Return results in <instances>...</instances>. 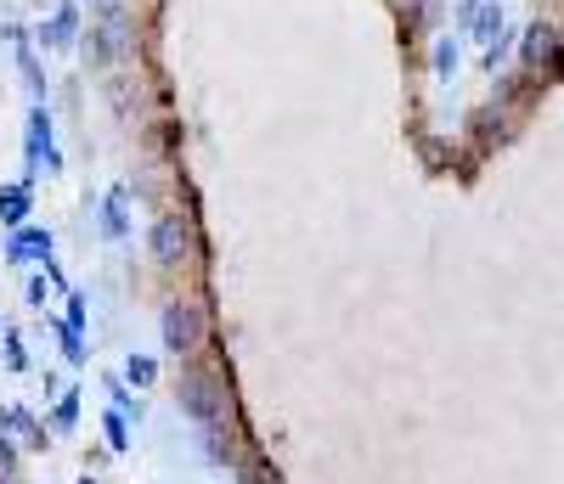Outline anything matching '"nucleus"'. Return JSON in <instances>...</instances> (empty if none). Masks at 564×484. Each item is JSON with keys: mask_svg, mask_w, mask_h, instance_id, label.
Returning a JSON list of instances; mask_svg holds the SVG:
<instances>
[{"mask_svg": "<svg viewBox=\"0 0 564 484\" xmlns=\"http://www.w3.org/2000/svg\"><path fill=\"white\" fill-rule=\"evenodd\" d=\"M45 287H52V282H45V276H34V282L23 287V294H29V305H45Z\"/></svg>", "mask_w": 564, "mask_h": 484, "instance_id": "obj_23", "label": "nucleus"}, {"mask_svg": "<svg viewBox=\"0 0 564 484\" xmlns=\"http://www.w3.org/2000/svg\"><path fill=\"white\" fill-rule=\"evenodd\" d=\"M238 473V484H276V473H271V462H260V457H249V462H238L231 468Z\"/></svg>", "mask_w": 564, "mask_h": 484, "instance_id": "obj_18", "label": "nucleus"}, {"mask_svg": "<svg viewBox=\"0 0 564 484\" xmlns=\"http://www.w3.org/2000/svg\"><path fill=\"white\" fill-rule=\"evenodd\" d=\"M468 23H475V34H480L486 45H497V40H502V7H497V0H480V7L468 12Z\"/></svg>", "mask_w": 564, "mask_h": 484, "instance_id": "obj_12", "label": "nucleus"}, {"mask_svg": "<svg viewBox=\"0 0 564 484\" xmlns=\"http://www.w3.org/2000/svg\"><path fill=\"white\" fill-rule=\"evenodd\" d=\"M124 52H130V18H124V7L113 0V7H97V29L85 34V57L97 63V68H113Z\"/></svg>", "mask_w": 564, "mask_h": 484, "instance_id": "obj_3", "label": "nucleus"}, {"mask_svg": "<svg viewBox=\"0 0 564 484\" xmlns=\"http://www.w3.org/2000/svg\"><path fill=\"white\" fill-rule=\"evenodd\" d=\"M198 440H204V457L215 468H238L243 462V446H238V433H231V422H204Z\"/></svg>", "mask_w": 564, "mask_h": 484, "instance_id": "obj_6", "label": "nucleus"}, {"mask_svg": "<svg viewBox=\"0 0 564 484\" xmlns=\"http://www.w3.org/2000/svg\"><path fill=\"white\" fill-rule=\"evenodd\" d=\"M520 63H525L531 74H542V68L553 74V68H558V29H553V23H531V29H525Z\"/></svg>", "mask_w": 564, "mask_h": 484, "instance_id": "obj_5", "label": "nucleus"}, {"mask_svg": "<svg viewBox=\"0 0 564 484\" xmlns=\"http://www.w3.org/2000/svg\"><path fill=\"white\" fill-rule=\"evenodd\" d=\"M153 377H159L153 355H130V361H124V383H135V389H148Z\"/></svg>", "mask_w": 564, "mask_h": 484, "instance_id": "obj_17", "label": "nucleus"}, {"mask_svg": "<svg viewBox=\"0 0 564 484\" xmlns=\"http://www.w3.org/2000/svg\"><path fill=\"white\" fill-rule=\"evenodd\" d=\"M435 74H441V79L457 74V40H441V45H435Z\"/></svg>", "mask_w": 564, "mask_h": 484, "instance_id": "obj_21", "label": "nucleus"}, {"mask_svg": "<svg viewBox=\"0 0 564 484\" xmlns=\"http://www.w3.org/2000/svg\"><path fill=\"white\" fill-rule=\"evenodd\" d=\"M124 204H130V191H124V186H113L108 198H102V209H97V215H102L108 242H124V237H130V215H124Z\"/></svg>", "mask_w": 564, "mask_h": 484, "instance_id": "obj_9", "label": "nucleus"}, {"mask_svg": "<svg viewBox=\"0 0 564 484\" xmlns=\"http://www.w3.org/2000/svg\"><path fill=\"white\" fill-rule=\"evenodd\" d=\"M12 40H18V68H23V79H29V90L40 96L45 90V79H40V63H34V45H29V34L23 29H7Z\"/></svg>", "mask_w": 564, "mask_h": 484, "instance_id": "obj_14", "label": "nucleus"}, {"mask_svg": "<svg viewBox=\"0 0 564 484\" xmlns=\"http://www.w3.org/2000/svg\"><path fill=\"white\" fill-rule=\"evenodd\" d=\"M159 332H164V350L170 355H198L204 338H209V316L193 299H175V305H164V327Z\"/></svg>", "mask_w": 564, "mask_h": 484, "instance_id": "obj_2", "label": "nucleus"}, {"mask_svg": "<svg viewBox=\"0 0 564 484\" xmlns=\"http://www.w3.org/2000/svg\"><path fill=\"white\" fill-rule=\"evenodd\" d=\"M29 164H45V169H57V147H52V119H45V108L29 113Z\"/></svg>", "mask_w": 564, "mask_h": 484, "instance_id": "obj_7", "label": "nucleus"}, {"mask_svg": "<svg viewBox=\"0 0 564 484\" xmlns=\"http://www.w3.org/2000/svg\"><path fill=\"white\" fill-rule=\"evenodd\" d=\"M0 344H7V361H12V372H23L29 361H23V344H18V338L7 332V338H0Z\"/></svg>", "mask_w": 564, "mask_h": 484, "instance_id": "obj_22", "label": "nucleus"}, {"mask_svg": "<svg viewBox=\"0 0 564 484\" xmlns=\"http://www.w3.org/2000/svg\"><path fill=\"white\" fill-rule=\"evenodd\" d=\"M102 428H108V446H113V451H130V417H124L119 406L102 417Z\"/></svg>", "mask_w": 564, "mask_h": 484, "instance_id": "obj_16", "label": "nucleus"}, {"mask_svg": "<svg viewBox=\"0 0 564 484\" xmlns=\"http://www.w3.org/2000/svg\"><path fill=\"white\" fill-rule=\"evenodd\" d=\"M74 34H79V7H57V18H52V29H45V45H74Z\"/></svg>", "mask_w": 564, "mask_h": 484, "instance_id": "obj_13", "label": "nucleus"}, {"mask_svg": "<svg viewBox=\"0 0 564 484\" xmlns=\"http://www.w3.org/2000/svg\"><path fill=\"white\" fill-rule=\"evenodd\" d=\"M18 479V446H12V433H0V484H12Z\"/></svg>", "mask_w": 564, "mask_h": 484, "instance_id": "obj_20", "label": "nucleus"}, {"mask_svg": "<svg viewBox=\"0 0 564 484\" xmlns=\"http://www.w3.org/2000/svg\"><path fill=\"white\" fill-rule=\"evenodd\" d=\"M175 406H181V417H193L198 428H204V422H231V400H226V383H220V372H215V366H193V372H181Z\"/></svg>", "mask_w": 564, "mask_h": 484, "instance_id": "obj_1", "label": "nucleus"}, {"mask_svg": "<svg viewBox=\"0 0 564 484\" xmlns=\"http://www.w3.org/2000/svg\"><path fill=\"white\" fill-rule=\"evenodd\" d=\"M57 344H63V355H68L74 366L85 361V332H79V327H68V321H57Z\"/></svg>", "mask_w": 564, "mask_h": 484, "instance_id": "obj_19", "label": "nucleus"}, {"mask_svg": "<svg viewBox=\"0 0 564 484\" xmlns=\"http://www.w3.org/2000/svg\"><path fill=\"white\" fill-rule=\"evenodd\" d=\"M0 433H18V440H29V446H45V428L34 422L29 406H7V411H0Z\"/></svg>", "mask_w": 564, "mask_h": 484, "instance_id": "obj_10", "label": "nucleus"}, {"mask_svg": "<svg viewBox=\"0 0 564 484\" xmlns=\"http://www.w3.org/2000/svg\"><path fill=\"white\" fill-rule=\"evenodd\" d=\"M148 249H153V260H159L164 271L186 265V260H193V226H186L181 215H164V220L153 226V237H148Z\"/></svg>", "mask_w": 564, "mask_h": 484, "instance_id": "obj_4", "label": "nucleus"}, {"mask_svg": "<svg viewBox=\"0 0 564 484\" xmlns=\"http://www.w3.org/2000/svg\"><path fill=\"white\" fill-rule=\"evenodd\" d=\"M90 7H113V0H90Z\"/></svg>", "mask_w": 564, "mask_h": 484, "instance_id": "obj_24", "label": "nucleus"}, {"mask_svg": "<svg viewBox=\"0 0 564 484\" xmlns=\"http://www.w3.org/2000/svg\"><path fill=\"white\" fill-rule=\"evenodd\" d=\"M79 484H90V479H79Z\"/></svg>", "mask_w": 564, "mask_h": 484, "instance_id": "obj_26", "label": "nucleus"}, {"mask_svg": "<svg viewBox=\"0 0 564 484\" xmlns=\"http://www.w3.org/2000/svg\"><path fill=\"white\" fill-rule=\"evenodd\" d=\"M29 204H34V191H29V180H18V186H7V191H0V220H7V226H23V215H29Z\"/></svg>", "mask_w": 564, "mask_h": 484, "instance_id": "obj_11", "label": "nucleus"}, {"mask_svg": "<svg viewBox=\"0 0 564 484\" xmlns=\"http://www.w3.org/2000/svg\"><path fill=\"white\" fill-rule=\"evenodd\" d=\"M74 422H79V395H63L52 406V433H74Z\"/></svg>", "mask_w": 564, "mask_h": 484, "instance_id": "obj_15", "label": "nucleus"}, {"mask_svg": "<svg viewBox=\"0 0 564 484\" xmlns=\"http://www.w3.org/2000/svg\"><path fill=\"white\" fill-rule=\"evenodd\" d=\"M29 260H40V265L52 260V231H34V226H29V231H18V237L7 242V265H29Z\"/></svg>", "mask_w": 564, "mask_h": 484, "instance_id": "obj_8", "label": "nucleus"}, {"mask_svg": "<svg viewBox=\"0 0 564 484\" xmlns=\"http://www.w3.org/2000/svg\"><path fill=\"white\" fill-rule=\"evenodd\" d=\"M406 7H423V0H406Z\"/></svg>", "mask_w": 564, "mask_h": 484, "instance_id": "obj_25", "label": "nucleus"}]
</instances>
